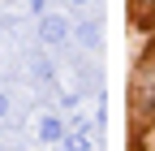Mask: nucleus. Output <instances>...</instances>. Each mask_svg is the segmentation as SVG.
<instances>
[{
	"instance_id": "f257e3e1",
	"label": "nucleus",
	"mask_w": 155,
	"mask_h": 151,
	"mask_svg": "<svg viewBox=\"0 0 155 151\" xmlns=\"http://www.w3.org/2000/svg\"><path fill=\"white\" fill-rule=\"evenodd\" d=\"M39 35H43V43H61L65 39V22H61V17H43V26H39Z\"/></svg>"
},
{
	"instance_id": "f03ea898",
	"label": "nucleus",
	"mask_w": 155,
	"mask_h": 151,
	"mask_svg": "<svg viewBox=\"0 0 155 151\" xmlns=\"http://www.w3.org/2000/svg\"><path fill=\"white\" fill-rule=\"evenodd\" d=\"M39 138H43V143H56V138H61V121H56V117H43V125H39Z\"/></svg>"
},
{
	"instance_id": "7ed1b4c3",
	"label": "nucleus",
	"mask_w": 155,
	"mask_h": 151,
	"mask_svg": "<svg viewBox=\"0 0 155 151\" xmlns=\"http://www.w3.org/2000/svg\"><path fill=\"white\" fill-rule=\"evenodd\" d=\"M65 151H91V138L86 134H69L65 138Z\"/></svg>"
},
{
	"instance_id": "20e7f679",
	"label": "nucleus",
	"mask_w": 155,
	"mask_h": 151,
	"mask_svg": "<svg viewBox=\"0 0 155 151\" xmlns=\"http://www.w3.org/2000/svg\"><path fill=\"white\" fill-rule=\"evenodd\" d=\"M82 43H91V48L99 43V30H95V22H86V26H82Z\"/></svg>"
},
{
	"instance_id": "39448f33",
	"label": "nucleus",
	"mask_w": 155,
	"mask_h": 151,
	"mask_svg": "<svg viewBox=\"0 0 155 151\" xmlns=\"http://www.w3.org/2000/svg\"><path fill=\"white\" fill-rule=\"evenodd\" d=\"M5 112H9V99H5V95H0V117H5Z\"/></svg>"
},
{
	"instance_id": "423d86ee",
	"label": "nucleus",
	"mask_w": 155,
	"mask_h": 151,
	"mask_svg": "<svg viewBox=\"0 0 155 151\" xmlns=\"http://www.w3.org/2000/svg\"><path fill=\"white\" fill-rule=\"evenodd\" d=\"M73 5H86V0H73Z\"/></svg>"
}]
</instances>
